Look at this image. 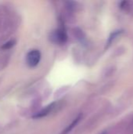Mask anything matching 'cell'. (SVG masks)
<instances>
[{
	"instance_id": "1",
	"label": "cell",
	"mask_w": 133,
	"mask_h": 134,
	"mask_svg": "<svg viewBox=\"0 0 133 134\" xmlns=\"http://www.w3.org/2000/svg\"><path fill=\"white\" fill-rule=\"evenodd\" d=\"M27 63L30 67H35L40 61L41 59V53L38 50L34 49L31 50L27 54Z\"/></svg>"
},
{
	"instance_id": "2",
	"label": "cell",
	"mask_w": 133,
	"mask_h": 134,
	"mask_svg": "<svg viewBox=\"0 0 133 134\" xmlns=\"http://www.w3.org/2000/svg\"><path fill=\"white\" fill-rule=\"evenodd\" d=\"M54 108H55V104L53 103V104H49V106H47L45 109L42 110L40 112H38V114H36L35 115H34L33 117L36 119V118H42V117L46 116L47 115H49V114L53 111V109Z\"/></svg>"
},
{
	"instance_id": "3",
	"label": "cell",
	"mask_w": 133,
	"mask_h": 134,
	"mask_svg": "<svg viewBox=\"0 0 133 134\" xmlns=\"http://www.w3.org/2000/svg\"><path fill=\"white\" fill-rule=\"evenodd\" d=\"M55 38H56V41H58L59 42H65L67 38L65 30H63V28L58 29L56 31Z\"/></svg>"
},
{
	"instance_id": "4",
	"label": "cell",
	"mask_w": 133,
	"mask_h": 134,
	"mask_svg": "<svg viewBox=\"0 0 133 134\" xmlns=\"http://www.w3.org/2000/svg\"><path fill=\"white\" fill-rule=\"evenodd\" d=\"M122 32H123V31L122 30H118V31H114L111 35H110V37H109V38H108V41H107V46H109L110 45H111V43L113 42V41L116 38H118L121 34H122Z\"/></svg>"
},
{
	"instance_id": "5",
	"label": "cell",
	"mask_w": 133,
	"mask_h": 134,
	"mask_svg": "<svg viewBox=\"0 0 133 134\" xmlns=\"http://www.w3.org/2000/svg\"><path fill=\"white\" fill-rule=\"evenodd\" d=\"M80 119H81V115H79L78 118H76V119L72 122V123H71V125H69V126H67V128L62 133V134H67L69 132H71V131L72 130V129L78 123V122L80 121Z\"/></svg>"
},
{
	"instance_id": "6",
	"label": "cell",
	"mask_w": 133,
	"mask_h": 134,
	"mask_svg": "<svg viewBox=\"0 0 133 134\" xmlns=\"http://www.w3.org/2000/svg\"><path fill=\"white\" fill-rule=\"evenodd\" d=\"M14 44H15V41H9V42H6V43H5L3 46H2V49H9V48H11L12 46H14Z\"/></svg>"
},
{
	"instance_id": "7",
	"label": "cell",
	"mask_w": 133,
	"mask_h": 134,
	"mask_svg": "<svg viewBox=\"0 0 133 134\" xmlns=\"http://www.w3.org/2000/svg\"><path fill=\"white\" fill-rule=\"evenodd\" d=\"M102 134H107V133H102Z\"/></svg>"
}]
</instances>
